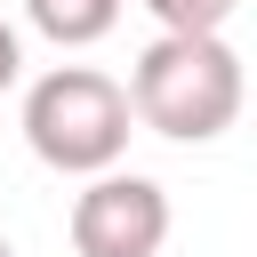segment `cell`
Wrapping results in <instances>:
<instances>
[{"label": "cell", "mask_w": 257, "mask_h": 257, "mask_svg": "<svg viewBox=\"0 0 257 257\" xmlns=\"http://www.w3.org/2000/svg\"><path fill=\"white\" fill-rule=\"evenodd\" d=\"M16 80H24V32H16L8 16H0V96H8Z\"/></svg>", "instance_id": "6"}, {"label": "cell", "mask_w": 257, "mask_h": 257, "mask_svg": "<svg viewBox=\"0 0 257 257\" xmlns=\"http://www.w3.org/2000/svg\"><path fill=\"white\" fill-rule=\"evenodd\" d=\"M128 128H137L128 120V96L96 64H48L24 88V145L56 177H104V169H120Z\"/></svg>", "instance_id": "2"}, {"label": "cell", "mask_w": 257, "mask_h": 257, "mask_svg": "<svg viewBox=\"0 0 257 257\" xmlns=\"http://www.w3.org/2000/svg\"><path fill=\"white\" fill-rule=\"evenodd\" d=\"M120 96H128V120H137V128H153V137H169V145H209V137H225V128L241 120L249 80H241V56H233L225 32H209V40L153 32V40L137 48Z\"/></svg>", "instance_id": "1"}, {"label": "cell", "mask_w": 257, "mask_h": 257, "mask_svg": "<svg viewBox=\"0 0 257 257\" xmlns=\"http://www.w3.org/2000/svg\"><path fill=\"white\" fill-rule=\"evenodd\" d=\"M120 8L128 0H24V24L40 40H56V48H88V40H104L120 24Z\"/></svg>", "instance_id": "4"}, {"label": "cell", "mask_w": 257, "mask_h": 257, "mask_svg": "<svg viewBox=\"0 0 257 257\" xmlns=\"http://www.w3.org/2000/svg\"><path fill=\"white\" fill-rule=\"evenodd\" d=\"M153 8V24L161 32H177V40H209V32H225L233 24V8L241 0H145Z\"/></svg>", "instance_id": "5"}, {"label": "cell", "mask_w": 257, "mask_h": 257, "mask_svg": "<svg viewBox=\"0 0 257 257\" xmlns=\"http://www.w3.org/2000/svg\"><path fill=\"white\" fill-rule=\"evenodd\" d=\"M0 257H16V249H8V233H0Z\"/></svg>", "instance_id": "7"}, {"label": "cell", "mask_w": 257, "mask_h": 257, "mask_svg": "<svg viewBox=\"0 0 257 257\" xmlns=\"http://www.w3.org/2000/svg\"><path fill=\"white\" fill-rule=\"evenodd\" d=\"M169 193L137 169H104L72 193V249L80 257H161Z\"/></svg>", "instance_id": "3"}]
</instances>
